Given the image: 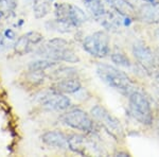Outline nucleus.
I'll return each mask as SVG.
<instances>
[{
  "instance_id": "8",
  "label": "nucleus",
  "mask_w": 159,
  "mask_h": 157,
  "mask_svg": "<svg viewBox=\"0 0 159 157\" xmlns=\"http://www.w3.org/2000/svg\"><path fill=\"white\" fill-rule=\"evenodd\" d=\"M133 54L137 60L138 64L147 72H154L156 70V58L150 47L143 42H136L133 46Z\"/></svg>"
},
{
  "instance_id": "15",
  "label": "nucleus",
  "mask_w": 159,
  "mask_h": 157,
  "mask_svg": "<svg viewBox=\"0 0 159 157\" xmlns=\"http://www.w3.org/2000/svg\"><path fill=\"white\" fill-rule=\"evenodd\" d=\"M84 4L87 7V10L90 12L92 17L98 20V21L107 12L105 10L102 0H84Z\"/></svg>"
},
{
  "instance_id": "21",
  "label": "nucleus",
  "mask_w": 159,
  "mask_h": 157,
  "mask_svg": "<svg viewBox=\"0 0 159 157\" xmlns=\"http://www.w3.org/2000/svg\"><path fill=\"white\" fill-rule=\"evenodd\" d=\"M156 56H157V60L159 62V48L157 49V51H156Z\"/></svg>"
},
{
  "instance_id": "10",
  "label": "nucleus",
  "mask_w": 159,
  "mask_h": 157,
  "mask_svg": "<svg viewBox=\"0 0 159 157\" xmlns=\"http://www.w3.org/2000/svg\"><path fill=\"white\" fill-rule=\"evenodd\" d=\"M43 37L40 33L34 32V31H31V32L25 33V35L20 36L18 39L16 40L14 45V51L15 53L19 55H25L30 53L33 50V46L38 45L43 42Z\"/></svg>"
},
{
  "instance_id": "22",
  "label": "nucleus",
  "mask_w": 159,
  "mask_h": 157,
  "mask_svg": "<svg viewBox=\"0 0 159 157\" xmlns=\"http://www.w3.org/2000/svg\"><path fill=\"white\" fill-rule=\"evenodd\" d=\"M156 81H157V83H158V85H159V73L156 76Z\"/></svg>"
},
{
  "instance_id": "13",
  "label": "nucleus",
  "mask_w": 159,
  "mask_h": 157,
  "mask_svg": "<svg viewBox=\"0 0 159 157\" xmlns=\"http://www.w3.org/2000/svg\"><path fill=\"white\" fill-rule=\"evenodd\" d=\"M81 88L82 85L76 78H66L56 80L55 83L50 87V89H52V90H55L64 95L74 94V92L79 91Z\"/></svg>"
},
{
  "instance_id": "12",
  "label": "nucleus",
  "mask_w": 159,
  "mask_h": 157,
  "mask_svg": "<svg viewBox=\"0 0 159 157\" xmlns=\"http://www.w3.org/2000/svg\"><path fill=\"white\" fill-rule=\"evenodd\" d=\"M138 18L145 24H159V2L155 1L141 7Z\"/></svg>"
},
{
  "instance_id": "2",
  "label": "nucleus",
  "mask_w": 159,
  "mask_h": 157,
  "mask_svg": "<svg viewBox=\"0 0 159 157\" xmlns=\"http://www.w3.org/2000/svg\"><path fill=\"white\" fill-rule=\"evenodd\" d=\"M97 74L105 84L125 97H129L133 91L136 90L129 76L115 66L104 63L99 64L97 67Z\"/></svg>"
},
{
  "instance_id": "19",
  "label": "nucleus",
  "mask_w": 159,
  "mask_h": 157,
  "mask_svg": "<svg viewBox=\"0 0 159 157\" xmlns=\"http://www.w3.org/2000/svg\"><path fill=\"white\" fill-rule=\"evenodd\" d=\"M155 36L157 37V39L159 40V29H157L155 31Z\"/></svg>"
},
{
  "instance_id": "11",
  "label": "nucleus",
  "mask_w": 159,
  "mask_h": 157,
  "mask_svg": "<svg viewBox=\"0 0 159 157\" xmlns=\"http://www.w3.org/2000/svg\"><path fill=\"white\" fill-rule=\"evenodd\" d=\"M42 140L45 145L51 146V148L66 150L68 148V136L65 135L61 131H50L45 133L42 136Z\"/></svg>"
},
{
  "instance_id": "17",
  "label": "nucleus",
  "mask_w": 159,
  "mask_h": 157,
  "mask_svg": "<svg viewBox=\"0 0 159 157\" xmlns=\"http://www.w3.org/2000/svg\"><path fill=\"white\" fill-rule=\"evenodd\" d=\"M111 61L114 62L116 65L121 67H129L130 62L129 58H127L126 54L119 48H116L111 52Z\"/></svg>"
},
{
  "instance_id": "5",
  "label": "nucleus",
  "mask_w": 159,
  "mask_h": 157,
  "mask_svg": "<svg viewBox=\"0 0 159 157\" xmlns=\"http://www.w3.org/2000/svg\"><path fill=\"white\" fill-rule=\"evenodd\" d=\"M129 113L138 122L143 125H151L154 117L151 105L147 97L140 91L134 90L129 96Z\"/></svg>"
},
{
  "instance_id": "4",
  "label": "nucleus",
  "mask_w": 159,
  "mask_h": 157,
  "mask_svg": "<svg viewBox=\"0 0 159 157\" xmlns=\"http://www.w3.org/2000/svg\"><path fill=\"white\" fill-rule=\"evenodd\" d=\"M91 117L111 136L115 140L121 141L124 139V130L120 121L114 117L107 109L101 105H96L91 109Z\"/></svg>"
},
{
  "instance_id": "16",
  "label": "nucleus",
  "mask_w": 159,
  "mask_h": 157,
  "mask_svg": "<svg viewBox=\"0 0 159 157\" xmlns=\"http://www.w3.org/2000/svg\"><path fill=\"white\" fill-rule=\"evenodd\" d=\"M54 0H33V13L36 18H43L49 14L51 3Z\"/></svg>"
},
{
  "instance_id": "1",
  "label": "nucleus",
  "mask_w": 159,
  "mask_h": 157,
  "mask_svg": "<svg viewBox=\"0 0 159 157\" xmlns=\"http://www.w3.org/2000/svg\"><path fill=\"white\" fill-rule=\"evenodd\" d=\"M54 21L51 22V28H55L63 32L79 28L88 19L85 12L79 7L70 3H56L54 6Z\"/></svg>"
},
{
  "instance_id": "9",
  "label": "nucleus",
  "mask_w": 159,
  "mask_h": 157,
  "mask_svg": "<svg viewBox=\"0 0 159 157\" xmlns=\"http://www.w3.org/2000/svg\"><path fill=\"white\" fill-rule=\"evenodd\" d=\"M38 102L43 107L51 110H66L71 105V101L68 97L52 89L43 92L38 99Z\"/></svg>"
},
{
  "instance_id": "6",
  "label": "nucleus",
  "mask_w": 159,
  "mask_h": 157,
  "mask_svg": "<svg viewBox=\"0 0 159 157\" xmlns=\"http://www.w3.org/2000/svg\"><path fill=\"white\" fill-rule=\"evenodd\" d=\"M83 48L93 58H103L109 54V37L103 31H98L88 35L83 40Z\"/></svg>"
},
{
  "instance_id": "14",
  "label": "nucleus",
  "mask_w": 159,
  "mask_h": 157,
  "mask_svg": "<svg viewBox=\"0 0 159 157\" xmlns=\"http://www.w3.org/2000/svg\"><path fill=\"white\" fill-rule=\"evenodd\" d=\"M106 2L112 10H115L120 16L124 18L132 20L137 16L136 9L127 0H106Z\"/></svg>"
},
{
  "instance_id": "3",
  "label": "nucleus",
  "mask_w": 159,
  "mask_h": 157,
  "mask_svg": "<svg viewBox=\"0 0 159 157\" xmlns=\"http://www.w3.org/2000/svg\"><path fill=\"white\" fill-rule=\"evenodd\" d=\"M37 55L54 62H66V63H78L79 56L68 42L63 38H53L43 44L36 51Z\"/></svg>"
},
{
  "instance_id": "7",
  "label": "nucleus",
  "mask_w": 159,
  "mask_h": 157,
  "mask_svg": "<svg viewBox=\"0 0 159 157\" xmlns=\"http://www.w3.org/2000/svg\"><path fill=\"white\" fill-rule=\"evenodd\" d=\"M61 120L64 124L84 133H91L94 128L92 118L81 109H72L61 115Z\"/></svg>"
},
{
  "instance_id": "20",
  "label": "nucleus",
  "mask_w": 159,
  "mask_h": 157,
  "mask_svg": "<svg viewBox=\"0 0 159 157\" xmlns=\"http://www.w3.org/2000/svg\"><path fill=\"white\" fill-rule=\"evenodd\" d=\"M142 1H144V2H148V3H152V2H155L156 0H142Z\"/></svg>"
},
{
  "instance_id": "23",
  "label": "nucleus",
  "mask_w": 159,
  "mask_h": 157,
  "mask_svg": "<svg viewBox=\"0 0 159 157\" xmlns=\"http://www.w3.org/2000/svg\"><path fill=\"white\" fill-rule=\"evenodd\" d=\"M157 131H158V134H159V123H158V125H157Z\"/></svg>"
},
{
  "instance_id": "18",
  "label": "nucleus",
  "mask_w": 159,
  "mask_h": 157,
  "mask_svg": "<svg viewBox=\"0 0 159 157\" xmlns=\"http://www.w3.org/2000/svg\"><path fill=\"white\" fill-rule=\"evenodd\" d=\"M16 0H0V14H9L16 9Z\"/></svg>"
}]
</instances>
